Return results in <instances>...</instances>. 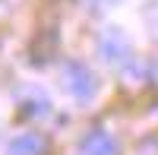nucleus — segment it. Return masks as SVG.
Listing matches in <instances>:
<instances>
[{
    "label": "nucleus",
    "instance_id": "obj_1",
    "mask_svg": "<svg viewBox=\"0 0 158 155\" xmlns=\"http://www.w3.org/2000/svg\"><path fill=\"white\" fill-rule=\"evenodd\" d=\"M63 82H67L70 95L79 98V101L95 95V76H92L89 67H82V63H67V67H63Z\"/></svg>",
    "mask_w": 158,
    "mask_h": 155
},
{
    "label": "nucleus",
    "instance_id": "obj_4",
    "mask_svg": "<svg viewBox=\"0 0 158 155\" xmlns=\"http://www.w3.org/2000/svg\"><path fill=\"white\" fill-rule=\"evenodd\" d=\"M41 152H44L41 133H19L6 143V155H41Z\"/></svg>",
    "mask_w": 158,
    "mask_h": 155
},
{
    "label": "nucleus",
    "instance_id": "obj_2",
    "mask_svg": "<svg viewBox=\"0 0 158 155\" xmlns=\"http://www.w3.org/2000/svg\"><path fill=\"white\" fill-rule=\"evenodd\" d=\"M98 48H101V57L108 60V63H123L130 57V44H127V38L117 32V29L104 32L101 41H98Z\"/></svg>",
    "mask_w": 158,
    "mask_h": 155
},
{
    "label": "nucleus",
    "instance_id": "obj_3",
    "mask_svg": "<svg viewBox=\"0 0 158 155\" xmlns=\"http://www.w3.org/2000/svg\"><path fill=\"white\" fill-rule=\"evenodd\" d=\"M79 149H82V155H117V143L108 130H92Z\"/></svg>",
    "mask_w": 158,
    "mask_h": 155
}]
</instances>
